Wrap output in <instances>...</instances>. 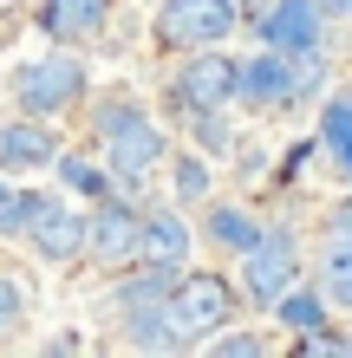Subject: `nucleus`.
I'll return each instance as SVG.
<instances>
[{
	"label": "nucleus",
	"instance_id": "nucleus-1",
	"mask_svg": "<svg viewBox=\"0 0 352 358\" xmlns=\"http://www.w3.org/2000/svg\"><path fill=\"white\" fill-rule=\"evenodd\" d=\"M98 137H105V157H111L118 182H143L150 163L163 157V131L137 111V104H105V111H98Z\"/></svg>",
	"mask_w": 352,
	"mask_h": 358
},
{
	"label": "nucleus",
	"instance_id": "nucleus-2",
	"mask_svg": "<svg viewBox=\"0 0 352 358\" xmlns=\"http://www.w3.org/2000/svg\"><path fill=\"white\" fill-rule=\"evenodd\" d=\"M235 313V293L222 273H190V280L170 287V300H163V320H170V339H202V332H222Z\"/></svg>",
	"mask_w": 352,
	"mask_h": 358
},
{
	"label": "nucleus",
	"instance_id": "nucleus-3",
	"mask_svg": "<svg viewBox=\"0 0 352 358\" xmlns=\"http://www.w3.org/2000/svg\"><path fill=\"white\" fill-rule=\"evenodd\" d=\"M300 280V248L287 228H267L255 248H241V293L255 306H281Z\"/></svg>",
	"mask_w": 352,
	"mask_h": 358
},
{
	"label": "nucleus",
	"instance_id": "nucleus-4",
	"mask_svg": "<svg viewBox=\"0 0 352 358\" xmlns=\"http://www.w3.org/2000/svg\"><path fill=\"white\" fill-rule=\"evenodd\" d=\"M235 27V0H163V13H157V39L163 46H222Z\"/></svg>",
	"mask_w": 352,
	"mask_h": 358
},
{
	"label": "nucleus",
	"instance_id": "nucleus-5",
	"mask_svg": "<svg viewBox=\"0 0 352 358\" xmlns=\"http://www.w3.org/2000/svg\"><path fill=\"white\" fill-rule=\"evenodd\" d=\"M314 78H320V59L314 52L287 59L281 46H267L255 66H241V98L248 104H294L300 92H314Z\"/></svg>",
	"mask_w": 352,
	"mask_h": 358
},
{
	"label": "nucleus",
	"instance_id": "nucleus-6",
	"mask_svg": "<svg viewBox=\"0 0 352 358\" xmlns=\"http://www.w3.org/2000/svg\"><path fill=\"white\" fill-rule=\"evenodd\" d=\"M235 92H241V66H235V59H222V52H209V46L176 72V98L190 104V111H202V117H216Z\"/></svg>",
	"mask_w": 352,
	"mask_h": 358
},
{
	"label": "nucleus",
	"instance_id": "nucleus-7",
	"mask_svg": "<svg viewBox=\"0 0 352 358\" xmlns=\"http://www.w3.org/2000/svg\"><path fill=\"white\" fill-rule=\"evenodd\" d=\"M78 92H85V66H78V59H33V66L20 72V104H27L33 117L66 111Z\"/></svg>",
	"mask_w": 352,
	"mask_h": 358
},
{
	"label": "nucleus",
	"instance_id": "nucleus-8",
	"mask_svg": "<svg viewBox=\"0 0 352 358\" xmlns=\"http://www.w3.org/2000/svg\"><path fill=\"white\" fill-rule=\"evenodd\" d=\"M33 248L46 261H78V255H92V215H78V208L66 202H39V215H33Z\"/></svg>",
	"mask_w": 352,
	"mask_h": 358
},
{
	"label": "nucleus",
	"instance_id": "nucleus-9",
	"mask_svg": "<svg viewBox=\"0 0 352 358\" xmlns=\"http://www.w3.org/2000/svg\"><path fill=\"white\" fill-rule=\"evenodd\" d=\"M261 39L281 52H314L320 46V0H274L261 13Z\"/></svg>",
	"mask_w": 352,
	"mask_h": 358
},
{
	"label": "nucleus",
	"instance_id": "nucleus-10",
	"mask_svg": "<svg viewBox=\"0 0 352 358\" xmlns=\"http://www.w3.org/2000/svg\"><path fill=\"white\" fill-rule=\"evenodd\" d=\"M137 248H143V222L131 215V208H98L92 215V261L98 267H124V261H137Z\"/></svg>",
	"mask_w": 352,
	"mask_h": 358
},
{
	"label": "nucleus",
	"instance_id": "nucleus-11",
	"mask_svg": "<svg viewBox=\"0 0 352 358\" xmlns=\"http://www.w3.org/2000/svg\"><path fill=\"white\" fill-rule=\"evenodd\" d=\"M137 261H143V267H157V273H183V267H190V222L170 215V208H163V215H150V222H143V248H137Z\"/></svg>",
	"mask_w": 352,
	"mask_h": 358
},
{
	"label": "nucleus",
	"instance_id": "nucleus-12",
	"mask_svg": "<svg viewBox=\"0 0 352 358\" xmlns=\"http://www.w3.org/2000/svg\"><path fill=\"white\" fill-rule=\"evenodd\" d=\"M59 143L52 131H39V124H0V170L20 176V170H39V163H52Z\"/></svg>",
	"mask_w": 352,
	"mask_h": 358
},
{
	"label": "nucleus",
	"instance_id": "nucleus-13",
	"mask_svg": "<svg viewBox=\"0 0 352 358\" xmlns=\"http://www.w3.org/2000/svg\"><path fill=\"white\" fill-rule=\"evenodd\" d=\"M320 273H326V293H333V300L352 313V235H333V241H326Z\"/></svg>",
	"mask_w": 352,
	"mask_h": 358
},
{
	"label": "nucleus",
	"instance_id": "nucleus-14",
	"mask_svg": "<svg viewBox=\"0 0 352 358\" xmlns=\"http://www.w3.org/2000/svg\"><path fill=\"white\" fill-rule=\"evenodd\" d=\"M320 131H326V150L339 157V170L352 176V92L346 98H326V124H320Z\"/></svg>",
	"mask_w": 352,
	"mask_h": 358
},
{
	"label": "nucleus",
	"instance_id": "nucleus-15",
	"mask_svg": "<svg viewBox=\"0 0 352 358\" xmlns=\"http://www.w3.org/2000/svg\"><path fill=\"white\" fill-rule=\"evenodd\" d=\"M111 13V0H52V33H98V20Z\"/></svg>",
	"mask_w": 352,
	"mask_h": 358
},
{
	"label": "nucleus",
	"instance_id": "nucleus-16",
	"mask_svg": "<svg viewBox=\"0 0 352 358\" xmlns=\"http://www.w3.org/2000/svg\"><path fill=\"white\" fill-rule=\"evenodd\" d=\"M209 235L222 241V248H255L261 235H267V228H255V215H241V208H209Z\"/></svg>",
	"mask_w": 352,
	"mask_h": 358
},
{
	"label": "nucleus",
	"instance_id": "nucleus-17",
	"mask_svg": "<svg viewBox=\"0 0 352 358\" xmlns=\"http://www.w3.org/2000/svg\"><path fill=\"white\" fill-rule=\"evenodd\" d=\"M39 215V196H27V189L0 182V235H20V228H33Z\"/></svg>",
	"mask_w": 352,
	"mask_h": 358
},
{
	"label": "nucleus",
	"instance_id": "nucleus-18",
	"mask_svg": "<svg viewBox=\"0 0 352 358\" xmlns=\"http://www.w3.org/2000/svg\"><path fill=\"white\" fill-rule=\"evenodd\" d=\"M27 320V287H20V273H0V332H13Z\"/></svg>",
	"mask_w": 352,
	"mask_h": 358
},
{
	"label": "nucleus",
	"instance_id": "nucleus-19",
	"mask_svg": "<svg viewBox=\"0 0 352 358\" xmlns=\"http://www.w3.org/2000/svg\"><path fill=\"white\" fill-rule=\"evenodd\" d=\"M274 313H281V320L294 326V332H314V326H320V300H314V293H287Z\"/></svg>",
	"mask_w": 352,
	"mask_h": 358
},
{
	"label": "nucleus",
	"instance_id": "nucleus-20",
	"mask_svg": "<svg viewBox=\"0 0 352 358\" xmlns=\"http://www.w3.org/2000/svg\"><path fill=\"white\" fill-rule=\"evenodd\" d=\"M105 176H111V170H92L85 157H66V182L78 189V196H105Z\"/></svg>",
	"mask_w": 352,
	"mask_h": 358
},
{
	"label": "nucleus",
	"instance_id": "nucleus-21",
	"mask_svg": "<svg viewBox=\"0 0 352 358\" xmlns=\"http://www.w3.org/2000/svg\"><path fill=\"white\" fill-rule=\"evenodd\" d=\"M209 352H216V358H255V352H261V339H241V332H222V339H209Z\"/></svg>",
	"mask_w": 352,
	"mask_h": 358
},
{
	"label": "nucleus",
	"instance_id": "nucleus-22",
	"mask_svg": "<svg viewBox=\"0 0 352 358\" xmlns=\"http://www.w3.org/2000/svg\"><path fill=\"white\" fill-rule=\"evenodd\" d=\"M176 189H183V196H202V189H209V170H202L196 157H183L176 163Z\"/></svg>",
	"mask_w": 352,
	"mask_h": 358
},
{
	"label": "nucleus",
	"instance_id": "nucleus-23",
	"mask_svg": "<svg viewBox=\"0 0 352 358\" xmlns=\"http://www.w3.org/2000/svg\"><path fill=\"white\" fill-rule=\"evenodd\" d=\"M333 228H339V235H352V202H346L339 215H333Z\"/></svg>",
	"mask_w": 352,
	"mask_h": 358
},
{
	"label": "nucleus",
	"instance_id": "nucleus-24",
	"mask_svg": "<svg viewBox=\"0 0 352 358\" xmlns=\"http://www.w3.org/2000/svg\"><path fill=\"white\" fill-rule=\"evenodd\" d=\"M346 7H352V0H346Z\"/></svg>",
	"mask_w": 352,
	"mask_h": 358
}]
</instances>
